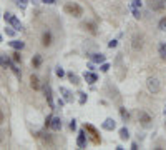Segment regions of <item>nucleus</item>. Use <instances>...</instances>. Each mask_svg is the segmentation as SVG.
I'll return each instance as SVG.
<instances>
[{"label": "nucleus", "mask_w": 166, "mask_h": 150, "mask_svg": "<svg viewBox=\"0 0 166 150\" xmlns=\"http://www.w3.org/2000/svg\"><path fill=\"white\" fill-rule=\"evenodd\" d=\"M52 118H53V115H48V117H46V120H45V125H46V127H50V123H52Z\"/></svg>", "instance_id": "c9c22d12"}, {"label": "nucleus", "mask_w": 166, "mask_h": 150, "mask_svg": "<svg viewBox=\"0 0 166 150\" xmlns=\"http://www.w3.org/2000/svg\"><path fill=\"white\" fill-rule=\"evenodd\" d=\"M83 28H86L88 32H92V34H96V25L95 23H86V22H83V25H81Z\"/></svg>", "instance_id": "aec40b11"}, {"label": "nucleus", "mask_w": 166, "mask_h": 150, "mask_svg": "<svg viewBox=\"0 0 166 150\" xmlns=\"http://www.w3.org/2000/svg\"><path fill=\"white\" fill-rule=\"evenodd\" d=\"M0 42H2V35H0Z\"/></svg>", "instance_id": "a18cd8bd"}, {"label": "nucleus", "mask_w": 166, "mask_h": 150, "mask_svg": "<svg viewBox=\"0 0 166 150\" xmlns=\"http://www.w3.org/2000/svg\"><path fill=\"white\" fill-rule=\"evenodd\" d=\"M138 120L143 125H150V122H151V115L148 114V112H145V110H138Z\"/></svg>", "instance_id": "0eeeda50"}, {"label": "nucleus", "mask_w": 166, "mask_h": 150, "mask_svg": "<svg viewBox=\"0 0 166 150\" xmlns=\"http://www.w3.org/2000/svg\"><path fill=\"white\" fill-rule=\"evenodd\" d=\"M131 47H133V50H141V48H143V37H141V35H135V37H133Z\"/></svg>", "instance_id": "9d476101"}, {"label": "nucleus", "mask_w": 166, "mask_h": 150, "mask_svg": "<svg viewBox=\"0 0 166 150\" xmlns=\"http://www.w3.org/2000/svg\"><path fill=\"white\" fill-rule=\"evenodd\" d=\"M158 28L159 30H166V17H163V19L158 22Z\"/></svg>", "instance_id": "cd10ccee"}, {"label": "nucleus", "mask_w": 166, "mask_h": 150, "mask_svg": "<svg viewBox=\"0 0 166 150\" xmlns=\"http://www.w3.org/2000/svg\"><path fill=\"white\" fill-rule=\"evenodd\" d=\"M146 87H148V90H150L151 94H158L159 90H161L159 80H158V78H154V77H150V78L146 80Z\"/></svg>", "instance_id": "7ed1b4c3"}, {"label": "nucleus", "mask_w": 166, "mask_h": 150, "mask_svg": "<svg viewBox=\"0 0 166 150\" xmlns=\"http://www.w3.org/2000/svg\"><path fill=\"white\" fill-rule=\"evenodd\" d=\"M88 68H90V70H93V68H95V62H90V63H88Z\"/></svg>", "instance_id": "ea45409f"}, {"label": "nucleus", "mask_w": 166, "mask_h": 150, "mask_svg": "<svg viewBox=\"0 0 166 150\" xmlns=\"http://www.w3.org/2000/svg\"><path fill=\"white\" fill-rule=\"evenodd\" d=\"M3 120H5V115H3V112L0 109V123H3Z\"/></svg>", "instance_id": "58836bf2"}, {"label": "nucleus", "mask_w": 166, "mask_h": 150, "mask_svg": "<svg viewBox=\"0 0 166 150\" xmlns=\"http://www.w3.org/2000/svg\"><path fill=\"white\" fill-rule=\"evenodd\" d=\"M42 140H43V143H45V145H48V147H53V145H55V142H53V137L50 135V133H43Z\"/></svg>", "instance_id": "f3484780"}, {"label": "nucleus", "mask_w": 166, "mask_h": 150, "mask_svg": "<svg viewBox=\"0 0 166 150\" xmlns=\"http://www.w3.org/2000/svg\"><path fill=\"white\" fill-rule=\"evenodd\" d=\"M83 129H85L86 132L90 133V137L93 138V142H95V143H100V142H101V138H100L98 130L95 129V127H93L92 123H85V125H83Z\"/></svg>", "instance_id": "20e7f679"}, {"label": "nucleus", "mask_w": 166, "mask_h": 150, "mask_svg": "<svg viewBox=\"0 0 166 150\" xmlns=\"http://www.w3.org/2000/svg\"><path fill=\"white\" fill-rule=\"evenodd\" d=\"M8 45L12 48H15V50H22V48L25 47V43L22 40H12V42H8Z\"/></svg>", "instance_id": "dca6fc26"}, {"label": "nucleus", "mask_w": 166, "mask_h": 150, "mask_svg": "<svg viewBox=\"0 0 166 150\" xmlns=\"http://www.w3.org/2000/svg\"><path fill=\"white\" fill-rule=\"evenodd\" d=\"M32 2H38V0H32Z\"/></svg>", "instance_id": "49530a36"}, {"label": "nucleus", "mask_w": 166, "mask_h": 150, "mask_svg": "<svg viewBox=\"0 0 166 150\" xmlns=\"http://www.w3.org/2000/svg\"><path fill=\"white\" fill-rule=\"evenodd\" d=\"M50 129H52V130H55V132L61 130V118H60V117H53V118H52Z\"/></svg>", "instance_id": "f8f14e48"}, {"label": "nucleus", "mask_w": 166, "mask_h": 150, "mask_svg": "<svg viewBox=\"0 0 166 150\" xmlns=\"http://www.w3.org/2000/svg\"><path fill=\"white\" fill-rule=\"evenodd\" d=\"M2 140H3V137H2V133H0V142H2Z\"/></svg>", "instance_id": "37998d69"}, {"label": "nucleus", "mask_w": 166, "mask_h": 150, "mask_svg": "<svg viewBox=\"0 0 166 150\" xmlns=\"http://www.w3.org/2000/svg\"><path fill=\"white\" fill-rule=\"evenodd\" d=\"M101 127H103V130H108V132H111V130L116 129V122L113 120L111 117H108V118H105V122L101 123Z\"/></svg>", "instance_id": "6e6552de"}, {"label": "nucleus", "mask_w": 166, "mask_h": 150, "mask_svg": "<svg viewBox=\"0 0 166 150\" xmlns=\"http://www.w3.org/2000/svg\"><path fill=\"white\" fill-rule=\"evenodd\" d=\"M105 60H106L105 54H93L92 55V62H95V63H103Z\"/></svg>", "instance_id": "4468645a"}, {"label": "nucleus", "mask_w": 166, "mask_h": 150, "mask_svg": "<svg viewBox=\"0 0 166 150\" xmlns=\"http://www.w3.org/2000/svg\"><path fill=\"white\" fill-rule=\"evenodd\" d=\"M66 77H68V80H70L72 83H75V85H78V83H80V78H78V75H77V74L68 72V74H66Z\"/></svg>", "instance_id": "6ab92c4d"}, {"label": "nucleus", "mask_w": 166, "mask_h": 150, "mask_svg": "<svg viewBox=\"0 0 166 150\" xmlns=\"http://www.w3.org/2000/svg\"><path fill=\"white\" fill-rule=\"evenodd\" d=\"M32 63H33V67H35V68H38L40 65H42V57H40V55H35V57H33V60H32Z\"/></svg>", "instance_id": "a878e982"}, {"label": "nucleus", "mask_w": 166, "mask_h": 150, "mask_svg": "<svg viewBox=\"0 0 166 150\" xmlns=\"http://www.w3.org/2000/svg\"><path fill=\"white\" fill-rule=\"evenodd\" d=\"M77 145L80 149H86V130H80L78 132V137H77Z\"/></svg>", "instance_id": "423d86ee"}, {"label": "nucleus", "mask_w": 166, "mask_h": 150, "mask_svg": "<svg viewBox=\"0 0 166 150\" xmlns=\"http://www.w3.org/2000/svg\"><path fill=\"white\" fill-rule=\"evenodd\" d=\"M42 2H45V3H55V0H42Z\"/></svg>", "instance_id": "79ce46f5"}, {"label": "nucleus", "mask_w": 166, "mask_h": 150, "mask_svg": "<svg viewBox=\"0 0 166 150\" xmlns=\"http://www.w3.org/2000/svg\"><path fill=\"white\" fill-rule=\"evenodd\" d=\"M120 114H121V118H123L125 122H128V118H130V114L126 112L125 107H120Z\"/></svg>", "instance_id": "bb28decb"}, {"label": "nucleus", "mask_w": 166, "mask_h": 150, "mask_svg": "<svg viewBox=\"0 0 166 150\" xmlns=\"http://www.w3.org/2000/svg\"><path fill=\"white\" fill-rule=\"evenodd\" d=\"M131 149H133V150H136V149H138V143L133 142V143H131Z\"/></svg>", "instance_id": "a19ab883"}, {"label": "nucleus", "mask_w": 166, "mask_h": 150, "mask_svg": "<svg viewBox=\"0 0 166 150\" xmlns=\"http://www.w3.org/2000/svg\"><path fill=\"white\" fill-rule=\"evenodd\" d=\"M55 74L58 75L60 78H61V77H65V70H63L61 67H57V68H55Z\"/></svg>", "instance_id": "c85d7f7f"}, {"label": "nucleus", "mask_w": 166, "mask_h": 150, "mask_svg": "<svg viewBox=\"0 0 166 150\" xmlns=\"http://www.w3.org/2000/svg\"><path fill=\"white\" fill-rule=\"evenodd\" d=\"M3 19H5V22H8V23H10L17 32H20V30L23 28V27H22V23H20V20L12 14V12H5V14H3Z\"/></svg>", "instance_id": "f03ea898"}, {"label": "nucleus", "mask_w": 166, "mask_h": 150, "mask_svg": "<svg viewBox=\"0 0 166 150\" xmlns=\"http://www.w3.org/2000/svg\"><path fill=\"white\" fill-rule=\"evenodd\" d=\"M13 60H15V62H22V57H20V52H18V50L13 54Z\"/></svg>", "instance_id": "473e14b6"}, {"label": "nucleus", "mask_w": 166, "mask_h": 150, "mask_svg": "<svg viewBox=\"0 0 166 150\" xmlns=\"http://www.w3.org/2000/svg\"><path fill=\"white\" fill-rule=\"evenodd\" d=\"M120 138H121V140H128V138H130V132H128L126 127L120 129Z\"/></svg>", "instance_id": "412c9836"}, {"label": "nucleus", "mask_w": 166, "mask_h": 150, "mask_svg": "<svg viewBox=\"0 0 166 150\" xmlns=\"http://www.w3.org/2000/svg\"><path fill=\"white\" fill-rule=\"evenodd\" d=\"M30 87H32L33 90H40V80L37 75H32L30 77Z\"/></svg>", "instance_id": "2eb2a0df"}, {"label": "nucleus", "mask_w": 166, "mask_h": 150, "mask_svg": "<svg viewBox=\"0 0 166 150\" xmlns=\"http://www.w3.org/2000/svg\"><path fill=\"white\" fill-rule=\"evenodd\" d=\"M166 5V0H151V8L153 10H163Z\"/></svg>", "instance_id": "ddd939ff"}, {"label": "nucleus", "mask_w": 166, "mask_h": 150, "mask_svg": "<svg viewBox=\"0 0 166 150\" xmlns=\"http://www.w3.org/2000/svg\"><path fill=\"white\" fill-rule=\"evenodd\" d=\"M83 78H85V82L90 83V85H93L95 82H98V75L95 74V72H85V74H83Z\"/></svg>", "instance_id": "1a4fd4ad"}, {"label": "nucleus", "mask_w": 166, "mask_h": 150, "mask_svg": "<svg viewBox=\"0 0 166 150\" xmlns=\"http://www.w3.org/2000/svg\"><path fill=\"white\" fill-rule=\"evenodd\" d=\"M70 129H72V130H75V129H77V120H75V118H73L72 122H70Z\"/></svg>", "instance_id": "e433bc0d"}, {"label": "nucleus", "mask_w": 166, "mask_h": 150, "mask_svg": "<svg viewBox=\"0 0 166 150\" xmlns=\"http://www.w3.org/2000/svg\"><path fill=\"white\" fill-rule=\"evenodd\" d=\"M5 32H7V35H8V37H13L17 30H15V28H5Z\"/></svg>", "instance_id": "2f4dec72"}, {"label": "nucleus", "mask_w": 166, "mask_h": 150, "mask_svg": "<svg viewBox=\"0 0 166 150\" xmlns=\"http://www.w3.org/2000/svg\"><path fill=\"white\" fill-rule=\"evenodd\" d=\"M131 7L139 8V7H141V0H133V2H131Z\"/></svg>", "instance_id": "72a5a7b5"}, {"label": "nucleus", "mask_w": 166, "mask_h": 150, "mask_svg": "<svg viewBox=\"0 0 166 150\" xmlns=\"http://www.w3.org/2000/svg\"><path fill=\"white\" fill-rule=\"evenodd\" d=\"M116 45H118V42H116V40H111V42H108V47H110V48H115V47H116Z\"/></svg>", "instance_id": "f704fd0d"}, {"label": "nucleus", "mask_w": 166, "mask_h": 150, "mask_svg": "<svg viewBox=\"0 0 166 150\" xmlns=\"http://www.w3.org/2000/svg\"><path fill=\"white\" fill-rule=\"evenodd\" d=\"M63 10H65L66 15H72L75 19H80L83 15V8L80 7L77 2H66L65 5H63Z\"/></svg>", "instance_id": "f257e3e1"}, {"label": "nucleus", "mask_w": 166, "mask_h": 150, "mask_svg": "<svg viewBox=\"0 0 166 150\" xmlns=\"http://www.w3.org/2000/svg\"><path fill=\"white\" fill-rule=\"evenodd\" d=\"M57 105H58V109H61V107L65 105V100H63V98H60L58 102H57Z\"/></svg>", "instance_id": "4c0bfd02"}, {"label": "nucleus", "mask_w": 166, "mask_h": 150, "mask_svg": "<svg viewBox=\"0 0 166 150\" xmlns=\"http://www.w3.org/2000/svg\"><path fill=\"white\" fill-rule=\"evenodd\" d=\"M78 102H80V105H85L86 103V100H88V95H86L85 92H78Z\"/></svg>", "instance_id": "4be33fe9"}, {"label": "nucleus", "mask_w": 166, "mask_h": 150, "mask_svg": "<svg viewBox=\"0 0 166 150\" xmlns=\"http://www.w3.org/2000/svg\"><path fill=\"white\" fill-rule=\"evenodd\" d=\"M8 67L12 68V72H13V74H15V75H17L18 78H20V77H22V74H20V70H18V68H17V65H15V63H12V62H10V60H8Z\"/></svg>", "instance_id": "b1692460"}, {"label": "nucleus", "mask_w": 166, "mask_h": 150, "mask_svg": "<svg viewBox=\"0 0 166 150\" xmlns=\"http://www.w3.org/2000/svg\"><path fill=\"white\" fill-rule=\"evenodd\" d=\"M42 43H43L45 47H48V45L52 43V34H50V32H45V34H43V37H42Z\"/></svg>", "instance_id": "a211bd4d"}, {"label": "nucleus", "mask_w": 166, "mask_h": 150, "mask_svg": "<svg viewBox=\"0 0 166 150\" xmlns=\"http://www.w3.org/2000/svg\"><path fill=\"white\" fill-rule=\"evenodd\" d=\"M100 70H101V72H108V70H110V63H106V62H103V63L100 65Z\"/></svg>", "instance_id": "c756f323"}, {"label": "nucleus", "mask_w": 166, "mask_h": 150, "mask_svg": "<svg viewBox=\"0 0 166 150\" xmlns=\"http://www.w3.org/2000/svg\"><path fill=\"white\" fill-rule=\"evenodd\" d=\"M130 8H131V14H133V17H135L136 20H139V19H141V12H139V8H136V7H131V5H130Z\"/></svg>", "instance_id": "393cba45"}, {"label": "nucleus", "mask_w": 166, "mask_h": 150, "mask_svg": "<svg viewBox=\"0 0 166 150\" xmlns=\"http://www.w3.org/2000/svg\"><path fill=\"white\" fill-rule=\"evenodd\" d=\"M27 2H28V0H17V5H18V7L23 10V8L27 7Z\"/></svg>", "instance_id": "7c9ffc66"}, {"label": "nucleus", "mask_w": 166, "mask_h": 150, "mask_svg": "<svg viewBox=\"0 0 166 150\" xmlns=\"http://www.w3.org/2000/svg\"><path fill=\"white\" fill-rule=\"evenodd\" d=\"M60 94L63 95V100H65V102H68V103L73 102V94H72L68 89H65V87H60Z\"/></svg>", "instance_id": "9b49d317"}, {"label": "nucleus", "mask_w": 166, "mask_h": 150, "mask_svg": "<svg viewBox=\"0 0 166 150\" xmlns=\"http://www.w3.org/2000/svg\"><path fill=\"white\" fill-rule=\"evenodd\" d=\"M163 114H165V117H166V107H165V110H163Z\"/></svg>", "instance_id": "c03bdc74"}, {"label": "nucleus", "mask_w": 166, "mask_h": 150, "mask_svg": "<svg viewBox=\"0 0 166 150\" xmlns=\"http://www.w3.org/2000/svg\"><path fill=\"white\" fill-rule=\"evenodd\" d=\"M43 94H45V98L48 105H50V109H55V103H53V95H52V87L50 85H43Z\"/></svg>", "instance_id": "39448f33"}, {"label": "nucleus", "mask_w": 166, "mask_h": 150, "mask_svg": "<svg viewBox=\"0 0 166 150\" xmlns=\"http://www.w3.org/2000/svg\"><path fill=\"white\" fill-rule=\"evenodd\" d=\"M158 52H159V57H161L163 60H166V43H161V45H159Z\"/></svg>", "instance_id": "5701e85b"}]
</instances>
